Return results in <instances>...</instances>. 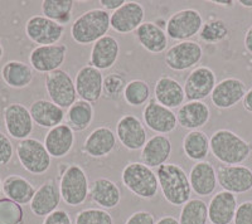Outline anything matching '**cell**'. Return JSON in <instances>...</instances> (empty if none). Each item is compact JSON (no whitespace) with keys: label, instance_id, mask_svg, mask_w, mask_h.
I'll return each mask as SVG.
<instances>
[{"label":"cell","instance_id":"1","mask_svg":"<svg viewBox=\"0 0 252 224\" xmlns=\"http://www.w3.org/2000/svg\"><path fill=\"white\" fill-rule=\"evenodd\" d=\"M212 155L224 165H241L251 156L252 144L228 129L215 131L209 139Z\"/></svg>","mask_w":252,"mask_h":224},{"label":"cell","instance_id":"2","mask_svg":"<svg viewBox=\"0 0 252 224\" xmlns=\"http://www.w3.org/2000/svg\"><path fill=\"white\" fill-rule=\"evenodd\" d=\"M157 178L163 198L174 207H183L192 196V187L187 172L177 164H164L157 169Z\"/></svg>","mask_w":252,"mask_h":224},{"label":"cell","instance_id":"3","mask_svg":"<svg viewBox=\"0 0 252 224\" xmlns=\"http://www.w3.org/2000/svg\"><path fill=\"white\" fill-rule=\"evenodd\" d=\"M111 14L101 8L90 9L76 20L71 26V37L77 44L87 46L96 43L98 39L107 35Z\"/></svg>","mask_w":252,"mask_h":224},{"label":"cell","instance_id":"4","mask_svg":"<svg viewBox=\"0 0 252 224\" xmlns=\"http://www.w3.org/2000/svg\"><path fill=\"white\" fill-rule=\"evenodd\" d=\"M60 192L63 201L69 207H78L90 196V183L86 171L81 165L67 164L60 175Z\"/></svg>","mask_w":252,"mask_h":224},{"label":"cell","instance_id":"5","mask_svg":"<svg viewBox=\"0 0 252 224\" xmlns=\"http://www.w3.org/2000/svg\"><path fill=\"white\" fill-rule=\"evenodd\" d=\"M121 181L126 189L141 199L154 198L159 190L157 174L143 163L126 164L121 172Z\"/></svg>","mask_w":252,"mask_h":224},{"label":"cell","instance_id":"6","mask_svg":"<svg viewBox=\"0 0 252 224\" xmlns=\"http://www.w3.org/2000/svg\"><path fill=\"white\" fill-rule=\"evenodd\" d=\"M17 156L20 165L34 175H42L51 168V155L43 142L38 139L28 138L19 141L17 145Z\"/></svg>","mask_w":252,"mask_h":224},{"label":"cell","instance_id":"7","mask_svg":"<svg viewBox=\"0 0 252 224\" xmlns=\"http://www.w3.org/2000/svg\"><path fill=\"white\" fill-rule=\"evenodd\" d=\"M203 24V18L197 9H182L170 15L165 24V33L168 38L178 42L190 40V38L199 34Z\"/></svg>","mask_w":252,"mask_h":224},{"label":"cell","instance_id":"8","mask_svg":"<svg viewBox=\"0 0 252 224\" xmlns=\"http://www.w3.org/2000/svg\"><path fill=\"white\" fill-rule=\"evenodd\" d=\"M46 91L49 101L63 110H68L77 101L75 81L67 71L57 69L46 75Z\"/></svg>","mask_w":252,"mask_h":224},{"label":"cell","instance_id":"9","mask_svg":"<svg viewBox=\"0 0 252 224\" xmlns=\"http://www.w3.org/2000/svg\"><path fill=\"white\" fill-rule=\"evenodd\" d=\"M203 57V48L194 40L178 42L164 55V63L174 72H183L195 68Z\"/></svg>","mask_w":252,"mask_h":224},{"label":"cell","instance_id":"10","mask_svg":"<svg viewBox=\"0 0 252 224\" xmlns=\"http://www.w3.org/2000/svg\"><path fill=\"white\" fill-rule=\"evenodd\" d=\"M217 84V77L212 68L198 66L190 71L184 82V95L187 101H203L212 95Z\"/></svg>","mask_w":252,"mask_h":224},{"label":"cell","instance_id":"11","mask_svg":"<svg viewBox=\"0 0 252 224\" xmlns=\"http://www.w3.org/2000/svg\"><path fill=\"white\" fill-rule=\"evenodd\" d=\"M26 34L38 46H53L62 39L64 27L43 15H34L27 22Z\"/></svg>","mask_w":252,"mask_h":224},{"label":"cell","instance_id":"12","mask_svg":"<svg viewBox=\"0 0 252 224\" xmlns=\"http://www.w3.org/2000/svg\"><path fill=\"white\" fill-rule=\"evenodd\" d=\"M218 184L232 194H245L252 190V170L245 165H220L217 170Z\"/></svg>","mask_w":252,"mask_h":224},{"label":"cell","instance_id":"13","mask_svg":"<svg viewBox=\"0 0 252 224\" xmlns=\"http://www.w3.org/2000/svg\"><path fill=\"white\" fill-rule=\"evenodd\" d=\"M67 56L66 44H53V46H38L31 52L29 63L34 71L40 73H51L61 69Z\"/></svg>","mask_w":252,"mask_h":224},{"label":"cell","instance_id":"14","mask_svg":"<svg viewBox=\"0 0 252 224\" xmlns=\"http://www.w3.org/2000/svg\"><path fill=\"white\" fill-rule=\"evenodd\" d=\"M144 125L157 135H166L178 126L177 113L173 110L161 106L153 98L145 105L143 111Z\"/></svg>","mask_w":252,"mask_h":224},{"label":"cell","instance_id":"15","mask_svg":"<svg viewBox=\"0 0 252 224\" xmlns=\"http://www.w3.org/2000/svg\"><path fill=\"white\" fill-rule=\"evenodd\" d=\"M116 138L130 151L141 150L148 141L144 124L135 115H124L116 124Z\"/></svg>","mask_w":252,"mask_h":224},{"label":"cell","instance_id":"16","mask_svg":"<svg viewBox=\"0 0 252 224\" xmlns=\"http://www.w3.org/2000/svg\"><path fill=\"white\" fill-rule=\"evenodd\" d=\"M145 9L138 1H125L121 8L115 10L110 18V27L119 34H129L144 23Z\"/></svg>","mask_w":252,"mask_h":224},{"label":"cell","instance_id":"17","mask_svg":"<svg viewBox=\"0 0 252 224\" xmlns=\"http://www.w3.org/2000/svg\"><path fill=\"white\" fill-rule=\"evenodd\" d=\"M76 92L80 100L96 104L103 92V76L101 71L91 64L83 66L75 77Z\"/></svg>","mask_w":252,"mask_h":224},{"label":"cell","instance_id":"18","mask_svg":"<svg viewBox=\"0 0 252 224\" xmlns=\"http://www.w3.org/2000/svg\"><path fill=\"white\" fill-rule=\"evenodd\" d=\"M4 125L6 132L17 140H26L33 132L34 121L31 111L22 104H10L4 110Z\"/></svg>","mask_w":252,"mask_h":224},{"label":"cell","instance_id":"19","mask_svg":"<svg viewBox=\"0 0 252 224\" xmlns=\"http://www.w3.org/2000/svg\"><path fill=\"white\" fill-rule=\"evenodd\" d=\"M246 92L247 87L244 81L236 77H228L216 84L211 95V101L217 109L228 110L244 100Z\"/></svg>","mask_w":252,"mask_h":224},{"label":"cell","instance_id":"20","mask_svg":"<svg viewBox=\"0 0 252 224\" xmlns=\"http://www.w3.org/2000/svg\"><path fill=\"white\" fill-rule=\"evenodd\" d=\"M118 138L109 126H98L90 132L82 146L85 155L94 159L106 158L116 149Z\"/></svg>","mask_w":252,"mask_h":224},{"label":"cell","instance_id":"21","mask_svg":"<svg viewBox=\"0 0 252 224\" xmlns=\"http://www.w3.org/2000/svg\"><path fill=\"white\" fill-rule=\"evenodd\" d=\"M61 199L62 196H61L60 187L55 180L49 179L35 190L34 196L29 203L32 213L37 217L46 218L51 213L57 210Z\"/></svg>","mask_w":252,"mask_h":224},{"label":"cell","instance_id":"22","mask_svg":"<svg viewBox=\"0 0 252 224\" xmlns=\"http://www.w3.org/2000/svg\"><path fill=\"white\" fill-rule=\"evenodd\" d=\"M189 183L198 196H209L217 188V170L209 161H198L192 167L188 174Z\"/></svg>","mask_w":252,"mask_h":224},{"label":"cell","instance_id":"23","mask_svg":"<svg viewBox=\"0 0 252 224\" xmlns=\"http://www.w3.org/2000/svg\"><path fill=\"white\" fill-rule=\"evenodd\" d=\"M75 142V131L67 124H61L47 132L43 144L51 158L62 159L72 151Z\"/></svg>","mask_w":252,"mask_h":224},{"label":"cell","instance_id":"24","mask_svg":"<svg viewBox=\"0 0 252 224\" xmlns=\"http://www.w3.org/2000/svg\"><path fill=\"white\" fill-rule=\"evenodd\" d=\"M237 207V196L226 190H220L209 201L208 221L211 224H231Z\"/></svg>","mask_w":252,"mask_h":224},{"label":"cell","instance_id":"25","mask_svg":"<svg viewBox=\"0 0 252 224\" xmlns=\"http://www.w3.org/2000/svg\"><path fill=\"white\" fill-rule=\"evenodd\" d=\"M120 55V44L112 35H105L94 43L90 55V64L98 71H106L114 67Z\"/></svg>","mask_w":252,"mask_h":224},{"label":"cell","instance_id":"26","mask_svg":"<svg viewBox=\"0 0 252 224\" xmlns=\"http://www.w3.org/2000/svg\"><path fill=\"white\" fill-rule=\"evenodd\" d=\"M154 98L166 109H179L184 105V87L169 76H161L154 86Z\"/></svg>","mask_w":252,"mask_h":224},{"label":"cell","instance_id":"27","mask_svg":"<svg viewBox=\"0 0 252 224\" xmlns=\"http://www.w3.org/2000/svg\"><path fill=\"white\" fill-rule=\"evenodd\" d=\"M172 141L166 135H154L141 149V163L149 168H159L166 164L172 155Z\"/></svg>","mask_w":252,"mask_h":224},{"label":"cell","instance_id":"28","mask_svg":"<svg viewBox=\"0 0 252 224\" xmlns=\"http://www.w3.org/2000/svg\"><path fill=\"white\" fill-rule=\"evenodd\" d=\"M211 118V110L208 105L202 101H187L177 111L178 125L183 129L194 131L208 124Z\"/></svg>","mask_w":252,"mask_h":224},{"label":"cell","instance_id":"29","mask_svg":"<svg viewBox=\"0 0 252 224\" xmlns=\"http://www.w3.org/2000/svg\"><path fill=\"white\" fill-rule=\"evenodd\" d=\"M90 196L101 209H114L121 201V190L107 178L94 179L90 185Z\"/></svg>","mask_w":252,"mask_h":224},{"label":"cell","instance_id":"30","mask_svg":"<svg viewBox=\"0 0 252 224\" xmlns=\"http://www.w3.org/2000/svg\"><path fill=\"white\" fill-rule=\"evenodd\" d=\"M139 44L152 55H160L168 47V35L154 22H144L135 32Z\"/></svg>","mask_w":252,"mask_h":224},{"label":"cell","instance_id":"31","mask_svg":"<svg viewBox=\"0 0 252 224\" xmlns=\"http://www.w3.org/2000/svg\"><path fill=\"white\" fill-rule=\"evenodd\" d=\"M31 115L34 124L44 129H53L58 125L63 124L66 117L64 110L61 109L49 100H37L29 107Z\"/></svg>","mask_w":252,"mask_h":224},{"label":"cell","instance_id":"32","mask_svg":"<svg viewBox=\"0 0 252 224\" xmlns=\"http://www.w3.org/2000/svg\"><path fill=\"white\" fill-rule=\"evenodd\" d=\"M4 82L12 88H26L34 78V72L29 64L19 60H9L1 69Z\"/></svg>","mask_w":252,"mask_h":224},{"label":"cell","instance_id":"33","mask_svg":"<svg viewBox=\"0 0 252 224\" xmlns=\"http://www.w3.org/2000/svg\"><path fill=\"white\" fill-rule=\"evenodd\" d=\"M3 192L6 198L19 205L31 203L35 194L34 187L26 178L19 175H10L3 181Z\"/></svg>","mask_w":252,"mask_h":224},{"label":"cell","instance_id":"34","mask_svg":"<svg viewBox=\"0 0 252 224\" xmlns=\"http://www.w3.org/2000/svg\"><path fill=\"white\" fill-rule=\"evenodd\" d=\"M94 117V105L83 100H77L67 110V125L73 131H85L91 126Z\"/></svg>","mask_w":252,"mask_h":224},{"label":"cell","instance_id":"35","mask_svg":"<svg viewBox=\"0 0 252 224\" xmlns=\"http://www.w3.org/2000/svg\"><path fill=\"white\" fill-rule=\"evenodd\" d=\"M183 151L187 158L192 161H203L208 156L209 139L206 132L201 130L189 131L183 139Z\"/></svg>","mask_w":252,"mask_h":224},{"label":"cell","instance_id":"36","mask_svg":"<svg viewBox=\"0 0 252 224\" xmlns=\"http://www.w3.org/2000/svg\"><path fill=\"white\" fill-rule=\"evenodd\" d=\"M73 6V0H44L42 3V13L43 17L64 27L71 22Z\"/></svg>","mask_w":252,"mask_h":224},{"label":"cell","instance_id":"37","mask_svg":"<svg viewBox=\"0 0 252 224\" xmlns=\"http://www.w3.org/2000/svg\"><path fill=\"white\" fill-rule=\"evenodd\" d=\"M179 224H207L208 204L199 198L190 199L182 207Z\"/></svg>","mask_w":252,"mask_h":224},{"label":"cell","instance_id":"38","mask_svg":"<svg viewBox=\"0 0 252 224\" xmlns=\"http://www.w3.org/2000/svg\"><path fill=\"white\" fill-rule=\"evenodd\" d=\"M152 89L148 82L143 80H132L126 84L124 89V100L129 106L140 107L150 101Z\"/></svg>","mask_w":252,"mask_h":224},{"label":"cell","instance_id":"39","mask_svg":"<svg viewBox=\"0 0 252 224\" xmlns=\"http://www.w3.org/2000/svg\"><path fill=\"white\" fill-rule=\"evenodd\" d=\"M228 34L229 29L224 20L212 19L203 24L198 35H199V39L203 40L204 43L216 44L226 39Z\"/></svg>","mask_w":252,"mask_h":224},{"label":"cell","instance_id":"40","mask_svg":"<svg viewBox=\"0 0 252 224\" xmlns=\"http://www.w3.org/2000/svg\"><path fill=\"white\" fill-rule=\"evenodd\" d=\"M75 224H115L107 210L101 208H87L76 214Z\"/></svg>","mask_w":252,"mask_h":224},{"label":"cell","instance_id":"41","mask_svg":"<svg viewBox=\"0 0 252 224\" xmlns=\"http://www.w3.org/2000/svg\"><path fill=\"white\" fill-rule=\"evenodd\" d=\"M125 77L119 73H110L103 78V92L102 96L107 100L118 101L123 97L124 89L126 87Z\"/></svg>","mask_w":252,"mask_h":224},{"label":"cell","instance_id":"42","mask_svg":"<svg viewBox=\"0 0 252 224\" xmlns=\"http://www.w3.org/2000/svg\"><path fill=\"white\" fill-rule=\"evenodd\" d=\"M23 209L18 203L8 198L0 199V224H22Z\"/></svg>","mask_w":252,"mask_h":224},{"label":"cell","instance_id":"43","mask_svg":"<svg viewBox=\"0 0 252 224\" xmlns=\"http://www.w3.org/2000/svg\"><path fill=\"white\" fill-rule=\"evenodd\" d=\"M14 154L12 141L5 134L0 131V167H5L10 163Z\"/></svg>","mask_w":252,"mask_h":224},{"label":"cell","instance_id":"44","mask_svg":"<svg viewBox=\"0 0 252 224\" xmlns=\"http://www.w3.org/2000/svg\"><path fill=\"white\" fill-rule=\"evenodd\" d=\"M233 224H252V201L246 200L238 204Z\"/></svg>","mask_w":252,"mask_h":224},{"label":"cell","instance_id":"45","mask_svg":"<svg viewBox=\"0 0 252 224\" xmlns=\"http://www.w3.org/2000/svg\"><path fill=\"white\" fill-rule=\"evenodd\" d=\"M125 224H157L154 216L146 210H139L132 213L129 218L126 219Z\"/></svg>","mask_w":252,"mask_h":224},{"label":"cell","instance_id":"46","mask_svg":"<svg viewBox=\"0 0 252 224\" xmlns=\"http://www.w3.org/2000/svg\"><path fill=\"white\" fill-rule=\"evenodd\" d=\"M43 224H72V219L66 210L57 209L44 218Z\"/></svg>","mask_w":252,"mask_h":224},{"label":"cell","instance_id":"47","mask_svg":"<svg viewBox=\"0 0 252 224\" xmlns=\"http://www.w3.org/2000/svg\"><path fill=\"white\" fill-rule=\"evenodd\" d=\"M98 3L102 6L103 10L114 13L115 10H118L125 4V0H100Z\"/></svg>","mask_w":252,"mask_h":224},{"label":"cell","instance_id":"48","mask_svg":"<svg viewBox=\"0 0 252 224\" xmlns=\"http://www.w3.org/2000/svg\"><path fill=\"white\" fill-rule=\"evenodd\" d=\"M242 106H244V109L249 113H252V87L247 89L246 95H245L244 100H242Z\"/></svg>","mask_w":252,"mask_h":224},{"label":"cell","instance_id":"49","mask_svg":"<svg viewBox=\"0 0 252 224\" xmlns=\"http://www.w3.org/2000/svg\"><path fill=\"white\" fill-rule=\"evenodd\" d=\"M245 48L250 55H252V26L249 27V29L245 33V39H244Z\"/></svg>","mask_w":252,"mask_h":224},{"label":"cell","instance_id":"50","mask_svg":"<svg viewBox=\"0 0 252 224\" xmlns=\"http://www.w3.org/2000/svg\"><path fill=\"white\" fill-rule=\"evenodd\" d=\"M157 224H179V221L172 216H165L157 222Z\"/></svg>","mask_w":252,"mask_h":224},{"label":"cell","instance_id":"51","mask_svg":"<svg viewBox=\"0 0 252 224\" xmlns=\"http://www.w3.org/2000/svg\"><path fill=\"white\" fill-rule=\"evenodd\" d=\"M212 3L216 4V5H220V6H233L235 1H232V0H224V1H220V0H213Z\"/></svg>","mask_w":252,"mask_h":224},{"label":"cell","instance_id":"52","mask_svg":"<svg viewBox=\"0 0 252 224\" xmlns=\"http://www.w3.org/2000/svg\"><path fill=\"white\" fill-rule=\"evenodd\" d=\"M238 4H241L244 8H252V0H240Z\"/></svg>","mask_w":252,"mask_h":224},{"label":"cell","instance_id":"53","mask_svg":"<svg viewBox=\"0 0 252 224\" xmlns=\"http://www.w3.org/2000/svg\"><path fill=\"white\" fill-rule=\"evenodd\" d=\"M3 56H4V48H3V44L0 43V59L3 58Z\"/></svg>","mask_w":252,"mask_h":224},{"label":"cell","instance_id":"54","mask_svg":"<svg viewBox=\"0 0 252 224\" xmlns=\"http://www.w3.org/2000/svg\"><path fill=\"white\" fill-rule=\"evenodd\" d=\"M3 192V181H1V179H0V193Z\"/></svg>","mask_w":252,"mask_h":224}]
</instances>
